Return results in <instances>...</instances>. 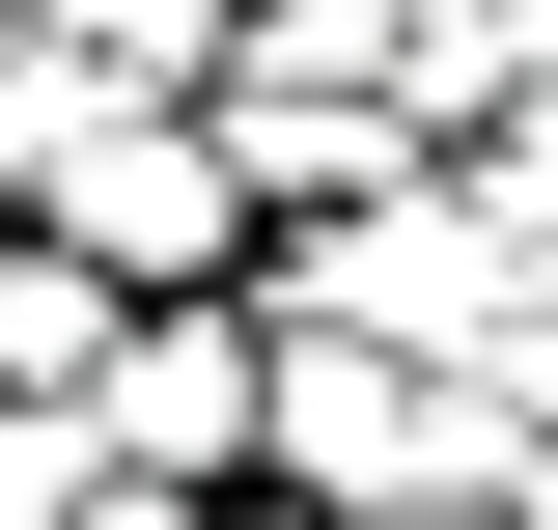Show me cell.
Instances as JSON below:
<instances>
[{"instance_id": "cell-5", "label": "cell", "mask_w": 558, "mask_h": 530, "mask_svg": "<svg viewBox=\"0 0 558 530\" xmlns=\"http://www.w3.org/2000/svg\"><path fill=\"white\" fill-rule=\"evenodd\" d=\"M391 530H531V503H391Z\"/></svg>"}, {"instance_id": "cell-6", "label": "cell", "mask_w": 558, "mask_h": 530, "mask_svg": "<svg viewBox=\"0 0 558 530\" xmlns=\"http://www.w3.org/2000/svg\"><path fill=\"white\" fill-rule=\"evenodd\" d=\"M502 28H531V57H558V0H502Z\"/></svg>"}, {"instance_id": "cell-1", "label": "cell", "mask_w": 558, "mask_h": 530, "mask_svg": "<svg viewBox=\"0 0 558 530\" xmlns=\"http://www.w3.org/2000/svg\"><path fill=\"white\" fill-rule=\"evenodd\" d=\"M0 196H28V252H84V279H196L252 168H223V112H168V84L28 57V84H0Z\"/></svg>"}, {"instance_id": "cell-7", "label": "cell", "mask_w": 558, "mask_h": 530, "mask_svg": "<svg viewBox=\"0 0 558 530\" xmlns=\"http://www.w3.org/2000/svg\"><path fill=\"white\" fill-rule=\"evenodd\" d=\"M196 530H279V503H196Z\"/></svg>"}, {"instance_id": "cell-3", "label": "cell", "mask_w": 558, "mask_h": 530, "mask_svg": "<svg viewBox=\"0 0 558 530\" xmlns=\"http://www.w3.org/2000/svg\"><path fill=\"white\" fill-rule=\"evenodd\" d=\"M84 447H140L168 503H196V474H252V447H279V335H223V308H140V363L84 392Z\"/></svg>"}, {"instance_id": "cell-2", "label": "cell", "mask_w": 558, "mask_h": 530, "mask_svg": "<svg viewBox=\"0 0 558 530\" xmlns=\"http://www.w3.org/2000/svg\"><path fill=\"white\" fill-rule=\"evenodd\" d=\"M279 474L336 530H391V503H502V392H447L418 335H307L279 308Z\"/></svg>"}, {"instance_id": "cell-4", "label": "cell", "mask_w": 558, "mask_h": 530, "mask_svg": "<svg viewBox=\"0 0 558 530\" xmlns=\"http://www.w3.org/2000/svg\"><path fill=\"white\" fill-rule=\"evenodd\" d=\"M28 57H140V84H196V57H223V0H28Z\"/></svg>"}]
</instances>
